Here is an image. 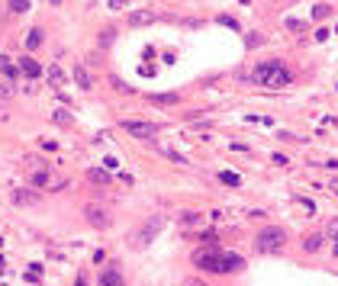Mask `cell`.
Here are the masks:
<instances>
[{
    "label": "cell",
    "instance_id": "5",
    "mask_svg": "<svg viewBox=\"0 0 338 286\" xmlns=\"http://www.w3.org/2000/svg\"><path fill=\"white\" fill-rule=\"evenodd\" d=\"M123 132L136 135V138H155L158 126H155V122H142V119H123Z\"/></svg>",
    "mask_w": 338,
    "mask_h": 286
},
{
    "label": "cell",
    "instance_id": "11",
    "mask_svg": "<svg viewBox=\"0 0 338 286\" xmlns=\"http://www.w3.org/2000/svg\"><path fill=\"white\" fill-rule=\"evenodd\" d=\"M0 77H7V80H16L20 77V68L10 62L7 55H0Z\"/></svg>",
    "mask_w": 338,
    "mask_h": 286
},
{
    "label": "cell",
    "instance_id": "29",
    "mask_svg": "<svg viewBox=\"0 0 338 286\" xmlns=\"http://www.w3.org/2000/svg\"><path fill=\"white\" fill-rule=\"evenodd\" d=\"M110 84H113V87H116V90H126V93H129V90H132V87H129V84H123V80H119V77H110Z\"/></svg>",
    "mask_w": 338,
    "mask_h": 286
},
{
    "label": "cell",
    "instance_id": "12",
    "mask_svg": "<svg viewBox=\"0 0 338 286\" xmlns=\"http://www.w3.org/2000/svg\"><path fill=\"white\" fill-rule=\"evenodd\" d=\"M87 180L97 183V187H106V183H110V171H106V168H90L87 171Z\"/></svg>",
    "mask_w": 338,
    "mask_h": 286
},
{
    "label": "cell",
    "instance_id": "26",
    "mask_svg": "<svg viewBox=\"0 0 338 286\" xmlns=\"http://www.w3.org/2000/svg\"><path fill=\"white\" fill-rule=\"evenodd\" d=\"M200 222V212H184L180 216V225H197Z\"/></svg>",
    "mask_w": 338,
    "mask_h": 286
},
{
    "label": "cell",
    "instance_id": "33",
    "mask_svg": "<svg viewBox=\"0 0 338 286\" xmlns=\"http://www.w3.org/2000/svg\"><path fill=\"white\" fill-rule=\"evenodd\" d=\"M296 202H299V206H303L306 212H316V206H312V202H309V199H296Z\"/></svg>",
    "mask_w": 338,
    "mask_h": 286
},
{
    "label": "cell",
    "instance_id": "37",
    "mask_svg": "<svg viewBox=\"0 0 338 286\" xmlns=\"http://www.w3.org/2000/svg\"><path fill=\"white\" fill-rule=\"evenodd\" d=\"M0 273H4V257H0Z\"/></svg>",
    "mask_w": 338,
    "mask_h": 286
},
{
    "label": "cell",
    "instance_id": "16",
    "mask_svg": "<svg viewBox=\"0 0 338 286\" xmlns=\"http://www.w3.org/2000/svg\"><path fill=\"white\" fill-rule=\"evenodd\" d=\"M45 77H48V84H52V87H62V84H65V71L58 68V65L48 68V71H45Z\"/></svg>",
    "mask_w": 338,
    "mask_h": 286
},
{
    "label": "cell",
    "instance_id": "22",
    "mask_svg": "<svg viewBox=\"0 0 338 286\" xmlns=\"http://www.w3.org/2000/svg\"><path fill=\"white\" fill-rule=\"evenodd\" d=\"M329 235H332V254L338 257V219L329 222Z\"/></svg>",
    "mask_w": 338,
    "mask_h": 286
},
{
    "label": "cell",
    "instance_id": "15",
    "mask_svg": "<svg viewBox=\"0 0 338 286\" xmlns=\"http://www.w3.org/2000/svg\"><path fill=\"white\" fill-rule=\"evenodd\" d=\"M322 241H325V235H309V238H303V251H309V254H316L319 248H322Z\"/></svg>",
    "mask_w": 338,
    "mask_h": 286
},
{
    "label": "cell",
    "instance_id": "14",
    "mask_svg": "<svg viewBox=\"0 0 338 286\" xmlns=\"http://www.w3.org/2000/svg\"><path fill=\"white\" fill-rule=\"evenodd\" d=\"M74 80H78L81 90H90V87H93V80H90V74H87V68H84V65L74 68Z\"/></svg>",
    "mask_w": 338,
    "mask_h": 286
},
{
    "label": "cell",
    "instance_id": "31",
    "mask_svg": "<svg viewBox=\"0 0 338 286\" xmlns=\"http://www.w3.org/2000/svg\"><path fill=\"white\" fill-rule=\"evenodd\" d=\"M184 286H206V283H203L200 277H187V280H184Z\"/></svg>",
    "mask_w": 338,
    "mask_h": 286
},
{
    "label": "cell",
    "instance_id": "10",
    "mask_svg": "<svg viewBox=\"0 0 338 286\" xmlns=\"http://www.w3.org/2000/svg\"><path fill=\"white\" fill-rule=\"evenodd\" d=\"M20 74H26V77H42V68H39L35 58L23 55V58H20Z\"/></svg>",
    "mask_w": 338,
    "mask_h": 286
},
{
    "label": "cell",
    "instance_id": "35",
    "mask_svg": "<svg viewBox=\"0 0 338 286\" xmlns=\"http://www.w3.org/2000/svg\"><path fill=\"white\" fill-rule=\"evenodd\" d=\"M74 286H87V280H84V273H81V277H78V283Z\"/></svg>",
    "mask_w": 338,
    "mask_h": 286
},
{
    "label": "cell",
    "instance_id": "2",
    "mask_svg": "<svg viewBox=\"0 0 338 286\" xmlns=\"http://www.w3.org/2000/svg\"><path fill=\"white\" fill-rule=\"evenodd\" d=\"M193 264L200 270H210V273H222V251L216 244H206V248H197L193 251Z\"/></svg>",
    "mask_w": 338,
    "mask_h": 286
},
{
    "label": "cell",
    "instance_id": "30",
    "mask_svg": "<svg viewBox=\"0 0 338 286\" xmlns=\"http://www.w3.org/2000/svg\"><path fill=\"white\" fill-rule=\"evenodd\" d=\"M287 26L293 29V32H303V23H299V19H287Z\"/></svg>",
    "mask_w": 338,
    "mask_h": 286
},
{
    "label": "cell",
    "instance_id": "23",
    "mask_svg": "<svg viewBox=\"0 0 338 286\" xmlns=\"http://www.w3.org/2000/svg\"><path fill=\"white\" fill-rule=\"evenodd\" d=\"M26 280H29V283H39V280H42V267H39V264H32V267L26 270Z\"/></svg>",
    "mask_w": 338,
    "mask_h": 286
},
{
    "label": "cell",
    "instance_id": "7",
    "mask_svg": "<svg viewBox=\"0 0 338 286\" xmlns=\"http://www.w3.org/2000/svg\"><path fill=\"white\" fill-rule=\"evenodd\" d=\"M152 23H158V13H155V10H132V13H129V26L132 29L152 26Z\"/></svg>",
    "mask_w": 338,
    "mask_h": 286
},
{
    "label": "cell",
    "instance_id": "25",
    "mask_svg": "<svg viewBox=\"0 0 338 286\" xmlns=\"http://www.w3.org/2000/svg\"><path fill=\"white\" fill-rule=\"evenodd\" d=\"M216 23H222V26H229V29H238V19H232L229 13H219V16H216Z\"/></svg>",
    "mask_w": 338,
    "mask_h": 286
},
{
    "label": "cell",
    "instance_id": "36",
    "mask_svg": "<svg viewBox=\"0 0 338 286\" xmlns=\"http://www.w3.org/2000/svg\"><path fill=\"white\" fill-rule=\"evenodd\" d=\"M48 4H52V7H58V4H65V0H48Z\"/></svg>",
    "mask_w": 338,
    "mask_h": 286
},
{
    "label": "cell",
    "instance_id": "21",
    "mask_svg": "<svg viewBox=\"0 0 338 286\" xmlns=\"http://www.w3.org/2000/svg\"><path fill=\"white\" fill-rule=\"evenodd\" d=\"M219 180H222L226 187H238V183H241V177H238L235 171H222V174H219Z\"/></svg>",
    "mask_w": 338,
    "mask_h": 286
},
{
    "label": "cell",
    "instance_id": "19",
    "mask_svg": "<svg viewBox=\"0 0 338 286\" xmlns=\"http://www.w3.org/2000/svg\"><path fill=\"white\" fill-rule=\"evenodd\" d=\"M13 80H7V77H0V100H10V97H13Z\"/></svg>",
    "mask_w": 338,
    "mask_h": 286
},
{
    "label": "cell",
    "instance_id": "28",
    "mask_svg": "<svg viewBox=\"0 0 338 286\" xmlns=\"http://www.w3.org/2000/svg\"><path fill=\"white\" fill-rule=\"evenodd\" d=\"M312 16H316V19H325V16H329V7H325V4L312 7Z\"/></svg>",
    "mask_w": 338,
    "mask_h": 286
},
{
    "label": "cell",
    "instance_id": "27",
    "mask_svg": "<svg viewBox=\"0 0 338 286\" xmlns=\"http://www.w3.org/2000/svg\"><path fill=\"white\" fill-rule=\"evenodd\" d=\"M32 187H48V174H45V171L32 174Z\"/></svg>",
    "mask_w": 338,
    "mask_h": 286
},
{
    "label": "cell",
    "instance_id": "18",
    "mask_svg": "<svg viewBox=\"0 0 338 286\" xmlns=\"http://www.w3.org/2000/svg\"><path fill=\"white\" fill-rule=\"evenodd\" d=\"M39 45H42V29H29V32H26V49L35 52Z\"/></svg>",
    "mask_w": 338,
    "mask_h": 286
},
{
    "label": "cell",
    "instance_id": "3",
    "mask_svg": "<svg viewBox=\"0 0 338 286\" xmlns=\"http://www.w3.org/2000/svg\"><path fill=\"white\" fill-rule=\"evenodd\" d=\"M284 241H287L284 229H277V225H268V229L258 235L255 248H258V251H264V254H274V251H280V248H284Z\"/></svg>",
    "mask_w": 338,
    "mask_h": 286
},
{
    "label": "cell",
    "instance_id": "20",
    "mask_svg": "<svg viewBox=\"0 0 338 286\" xmlns=\"http://www.w3.org/2000/svg\"><path fill=\"white\" fill-rule=\"evenodd\" d=\"M148 100H152V103H180L177 93H152Z\"/></svg>",
    "mask_w": 338,
    "mask_h": 286
},
{
    "label": "cell",
    "instance_id": "34",
    "mask_svg": "<svg viewBox=\"0 0 338 286\" xmlns=\"http://www.w3.org/2000/svg\"><path fill=\"white\" fill-rule=\"evenodd\" d=\"M126 4H129V0H110V7H113V10H123Z\"/></svg>",
    "mask_w": 338,
    "mask_h": 286
},
{
    "label": "cell",
    "instance_id": "4",
    "mask_svg": "<svg viewBox=\"0 0 338 286\" xmlns=\"http://www.w3.org/2000/svg\"><path fill=\"white\" fill-rule=\"evenodd\" d=\"M161 229H164V216H152L136 235L129 238V244H132V248H145V244H152V241H155V235H158Z\"/></svg>",
    "mask_w": 338,
    "mask_h": 286
},
{
    "label": "cell",
    "instance_id": "17",
    "mask_svg": "<svg viewBox=\"0 0 338 286\" xmlns=\"http://www.w3.org/2000/svg\"><path fill=\"white\" fill-rule=\"evenodd\" d=\"M52 122H55V126H65V129H68V126H74V116H71L68 110H55V113H52Z\"/></svg>",
    "mask_w": 338,
    "mask_h": 286
},
{
    "label": "cell",
    "instance_id": "24",
    "mask_svg": "<svg viewBox=\"0 0 338 286\" xmlns=\"http://www.w3.org/2000/svg\"><path fill=\"white\" fill-rule=\"evenodd\" d=\"M10 10H13V13H26V10H29V0H10Z\"/></svg>",
    "mask_w": 338,
    "mask_h": 286
},
{
    "label": "cell",
    "instance_id": "1",
    "mask_svg": "<svg viewBox=\"0 0 338 286\" xmlns=\"http://www.w3.org/2000/svg\"><path fill=\"white\" fill-rule=\"evenodd\" d=\"M251 80H255L258 87H287L293 77H290L287 65H280V62H261L251 71Z\"/></svg>",
    "mask_w": 338,
    "mask_h": 286
},
{
    "label": "cell",
    "instance_id": "32",
    "mask_svg": "<svg viewBox=\"0 0 338 286\" xmlns=\"http://www.w3.org/2000/svg\"><path fill=\"white\" fill-rule=\"evenodd\" d=\"M100 42H103V45H110V42H113V29H106V32L100 35Z\"/></svg>",
    "mask_w": 338,
    "mask_h": 286
},
{
    "label": "cell",
    "instance_id": "9",
    "mask_svg": "<svg viewBox=\"0 0 338 286\" xmlns=\"http://www.w3.org/2000/svg\"><path fill=\"white\" fill-rule=\"evenodd\" d=\"M97 286H126V280H123V273H119L116 267H110V270H103V273H100Z\"/></svg>",
    "mask_w": 338,
    "mask_h": 286
},
{
    "label": "cell",
    "instance_id": "6",
    "mask_svg": "<svg viewBox=\"0 0 338 286\" xmlns=\"http://www.w3.org/2000/svg\"><path fill=\"white\" fill-rule=\"evenodd\" d=\"M84 216H87V222L93 229H110V212H106L100 202H87V206H84Z\"/></svg>",
    "mask_w": 338,
    "mask_h": 286
},
{
    "label": "cell",
    "instance_id": "13",
    "mask_svg": "<svg viewBox=\"0 0 338 286\" xmlns=\"http://www.w3.org/2000/svg\"><path fill=\"white\" fill-rule=\"evenodd\" d=\"M245 267V260H241L238 254H222V273H235Z\"/></svg>",
    "mask_w": 338,
    "mask_h": 286
},
{
    "label": "cell",
    "instance_id": "8",
    "mask_svg": "<svg viewBox=\"0 0 338 286\" xmlns=\"http://www.w3.org/2000/svg\"><path fill=\"white\" fill-rule=\"evenodd\" d=\"M10 199H13V206H39V193L35 190H13Z\"/></svg>",
    "mask_w": 338,
    "mask_h": 286
}]
</instances>
